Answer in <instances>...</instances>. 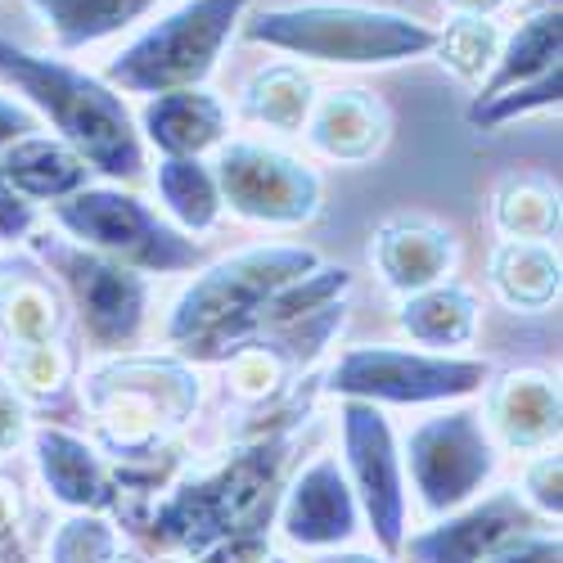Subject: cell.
<instances>
[{"instance_id":"cell-1","label":"cell","mask_w":563,"mask_h":563,"mask_svg":"<svg viewBox=\"0 0 563 563\" xmlns=\"http://www.w3.org/2000/svg\"><path fill=\"white\" fill-rule=\"evenodd\" d=\"M0 77L23 90L32 113L51 122L86 167L113 180H135L145 172V140L135 131L126 100L109 81L64 59L32 55L14 41H0Z\"/></svg>"},{"instance_id":"cell-2","label":"cell","mask_w":563,"mask_h":563,"mask_svg":"<svg viewBox=\"0 0 563 563\" xmlns=\"http://www.w3.org/2000/svg\"><path fill=\"white\" fill-rule=\"evenodd\" d=\"M320 262L311 249L298 244H262L244 249L217 266H208L190 289H185L172 307L167 320V339L185 343L190 352L221 356L225 343H244L253 316L294 279L311 275Z\"/></svg>"},{"instance_id":"cell-3","label":"cell","mask_w":563,"mask_h":563,"mask_svg":"<svg viewBox=\"0 0 563 563\" xmlns=\"http://www.w3.org/2000/svg\"><path fill=\"white\" fill-rule=\"evenodd\" d=\"M249 36L316 64L347 68L401 64L438 51V27L369 5H275L249 23Z\"/></svg>"},{"instance_id":"cell-4","label":"cell","mask_w":563,"mask_h":563,"mask_svg":"<svg viewBox=\"0 0 563 563\" xmlns=\"http://www.w3.org/2000/svg\"><path fill=\"white\" fill-rule=\"evenodd\" d=\"M253 0H185L180 10L140 32L126 51L109 64L104 81L126 96H172V90H199L225 41L240 27Z\"/></svg>"},{"instance_id":"cell-5","label":"cell","mask_w":563,"mask_h":563,"mask_svg":"<svg viewBox=\"0 0 563 563\" xmlns=\"http://www.w3.org/2000/svg\"><path fill=\"white\" fill-rule=\"evenodd\" d=\"M55 221L86 249L122 257L135 271L167 275V271L199 266V244L185 240L145 199H135L126 190H90L86 185L73 199L55 203Z\"/></svg>"},{"instance_id":"cell-6","label":"cell","mask_w":563,"mask_h":563,"mask_svg":"<svg viewBox=\"0 0 563 563\" xmlns=\"http://www.w3.org/2000/svg\"><path fill=\"white\" fill-rule=\"evenodd\" d=\"M401 468H410L419 505L429 514H455L468 505L496 474V438L483 410L455 406L424 419L406 442Z\"/></svg>"},{"instance_id":"cell-7","label":"cell","mask_w":563,"mask_h":563,"mask_svg":"<svg viewBox=\"0 0 563 563\" xmlns=\"http://www.w3.org/2000/svg\"><path fill=\"white\" fill-rule=\"evenodd\" d=\"M487 384V361L474 356H433V352H406V347H352L334 374L330 393L369 406H429L474 397Z\"/></svg>"},{"instance_id":"cell-8","label":"cell","mask_w":563,"mask_h":563,"mask_svg":"<svg viewBox=\"0 0 563 563\" xmlns=\"http://www.w3.org/2000/svg\"><path fill=\"white\" fill-rule=\"evenodd\" d=\"M90 406L100 410L113 446H150L199 406V379L176 361H126L90 374Z\"/></svg>"},{"instance_id":"cell-9","label":"cell","mask_w":563,"mask_h":563,"mask_svg":"<svg viewBox=\"0 0 563 563\" xmlns=\"http://www.w3.org/2000/svg\"><path fill=\"white\" fill-rule=\"evenodd\" d=\"M343 460H347V487L361 505V519L369 523L379 550L393 559L406 541V468L393 438V424L379 406L369 401H343Z\"/></svg>"},{"instance_id":"cell-10","label":"cell","mask_w":563,"mask_h":563,"mask_svg":"<svg viewBox=\"0 0 563 563\" xmlns=\"http://www.w3.org/2000/svg\"><path fill=\"white\" fill-rule=\"evenodd\" d=\"M221 208L262 225H302L320 212V176L271 145L234 140L212 167Z\"/></svg>"},{"instance_id":"cell-11","label":"cell","mask_w":563,"mask_h":563,"mask_svg":"<svg viewBox=\"0 0 563 563\" xmlns=\"http://www.w3.org/2000/svg\"><path fill=\"white\" fill-rule=\"evenodd\" d=\"M45 257L64 275V285L77 298V311L86 320V334L100 352H118L135 343L145 324V298L150 285L135 271H122L96 253H81L68 244H45Z\"/></svg>"},{"instance_id":"cell-12","label":"cell","mask_w":563,"mask_h":563,"mask_svg":"<svg viewBox=\"0 0 563 563\" xmlns=\"http://www.w3.org/2000/svg\"><path fill=\"white\" fill-rule=\"evenodd\" d=\"M279 532L302 550L330 554L361 532V505L334 455L311 460L279 505Z\"/></svg>"},{"instance_id":"cell-13","label":"cell","mask_w":563,"mask_h":563,"mask_svg":"<svg viewBox=\"0 0 563 563\" xmlns=\"http://www.w3.org/2000/svg\"><path fill=\"white\" fill-rule=\"evenodd\" d=\"M537 528V514L523 505L519 492H492L483 505H460L455 514L429 532L406 537L401 541V559L406 563H478L492 545H500L514 532Z\"/></svg>"},{"instance_id":"cell-14","label":"cell","mask_w":563,"mask_h":563,"mask_svg":"<svg viewBox=\"0 0 563 563\" xmlns=\"http://www.w3.org/2000/svg\"><path fill=\"white\" fill-rule=\"evenodd\" d=\"M374 266H379L384 285L401 298L410 294H424L433 285L451 275L455 266V234L438 221H388L379 234H374V249H369Z\"/></svg>"},{"instance_id":"cell-15","label":"cell","mask_w":563,"mask_h":563,"mask_svg":"<svg viewBox=\"0 0 563 563\" xmlns=\"http://www.w3.org/2000/svg\"><path fill=\"white\" fill-rule=\"evenodd\" d=\"M487 429L509 451H541L559 438V388L545 374H505L487 397Z\"/></svg>"},{"instance_id":"cell-16","label":"cell","mask_w":563,"mask_h":563,"mask_svg":"<svg viewBox=\"0 0 563 563\" xmlns=\"http://www.w3.org/2000/svg\"><path fill=\"white\" fill-rule=\"evenodd\" d=\"M307 135L324 158L365 163L388 140V109L374 96H365V90H330L324 100L311 104Z\"/></svg>"},{"instance_id":"cell-17","label":"cell","mask_w":563,"mask_h":563,"mask_svg":"<svg viewBox=\"0 0 563 563\" xmlns=\"http://www.w3.org/2000/svg\"><path fill=\"white\" fill-rule=\"evenodd\" d=\"M150 145L163 150V158H199L203 150L221 145L225 135V109L203 96V90H172L154 96L140 113Z\"/></svg>"},{"instance_id":"cell-18","label":"cell","mask_w":563,"mask_h":563,"mask_svg":"<svg viewBox=\"0 0 563 563\" xmlns=\"http://www.w3.org/2000/svg\"><path fill=\"white\" fill-rule=\"evenodd\" d=\"M36 446V464L41 478L51 487V496L68 509H100L109 500V474L104 460L96 455V446H86L77 433L68 429H36L32 438Z\"/></svg>"},{"instance_id":"cell-19","label":"cell","mask_w":563,"mask_h":563,"mask_svg":"<svg viewBox=\"0 0 563 563\" xmlns=\"http://www.w3.org/2000/svg\"><path fill=\"white\" fill-rule=\"evenodd\" d=\"M86 172L90 167L64 140H45V135H27L0 154V180L19 199H51V203L73 199L77 190H86Z\"/></svg>"},{"instance_id":"cell-20","label":"cell","mask_w":563,"mask_h":563,"mask_svg":"<svg viewBox=\"0 0 563 563\" xmlns=\"http://www.w3.org/2000/svg\"><path fill=\"white\" fill-rule=\"evenodd\" d=\"M559 51H563V23H559V0H545L537 14H528L519 23L496 59H492V77L478 86V100H492L500 90H514V86H528L545 73L559 68Z\"/></svg>"},{"instance_id":"cell-21","label":"cell","mask_w":563,"mask_h":563,"mask_svg":"<svg viewBox=\"0 0 563 563\" xmlns=\"http://www.w3.org/2000/svg\"><path fill=\"white\" fill-rule=\"evenodd\" d=\"M401 330L424 347H468L478 334V298L464 285H433L401 302Z\"/></svg>"},{"instance_id":"cell-22","label":"cell","mask_w":563,"mask_h":563,"mask_svg":"<svg viewBox=\"0 0 563 563\" xmlns=\"http://www.w3.org/2000/svg\"><path fill=\"white\" fill-rule=\"evenodd\" d=\"M492 289L514 311H545L559 298V253L532 240H505L492 257Z\"/></svg>"},{"instance_id":"cell-23","label":"cell","mask_w":563,"mask_h":563,"mask_svg":"<svg viewBox=\"0 0 563 563\" xmlns=\"http://www.w3.org/2000/svg\"><path fill=\"white\" fill-rule=\"evenodd\" d=\"M27 5L45 19L64 51H81V45L126 32L154 10V0H27Z\"/></svg>"},{"instance_id":"cell-24","label":"cell","mask_w":563,"mask_h":563,"mask_svg":"<svg viewBox=\"0 0 563 563\" xmlns=\"http://www.w3.org/2000/svg\"><path fill=\"white\" fill-rule=\"evenodd\" d=\"M154 185H158V199H163V208L172 212L176 225L195 230V234L217 225L221 195H217L212 167H203L199 158H163Z\"/></svg>"},{"instance_id":"cell-25","label":"cell","mask_w":563,"mask_h":563,"mask_svg":"<svg viewBox=\"0 0 563 563\" xmlns=\"http://www.w3.org/2000/svg\"><path fill=\"white\" fill-rule=\"evenodd\" d=\"M0 324H5L10 339H19L23 347L51 343L55 324H59V302L36 279V271L14 275V266H0Z\"/></svg>"},{"instance_id":"cell-26","label":"cell","mask_w":563,"mask_h":563,"mask_svg":"<svg viewBox=\"0 0 563 563\" xmlns=\"http://www.w3.org/2000/svg\"><path fill=\"white\" fill-rule=\"evenodd\" d=\"M311 104H316L311 81L289 64L257 73L244 90V113L271 131H302L311 118Z\"/></svg>"},{"instance_id":"cell-27","label":"cell","mask_w":563,"mask_h":563,"mask_svg":"<svg viewBox=\"0 0 563 563\" xmlns=\"http://www.w3.org/2000/svg\"><path fill=\"white\" fill-rule=\"evenodd\" d=\"M496 225L509 240H532L545 244L550 234H559V199L554 190L537 180H514L496 195Z\"/></svg>"},{"instance_id":"cell-28","label":"cell","mask_w":563,"mask_h":563,"mask_svg":"<svg viewBox=\"0 0 563 563\" xmlns=\"http://www.w3.org/2000/svg\"><path fill=\"white\" fill-rule=\"evenodd\" d=\"M559 90H563V73L554 68V73L528 81V86L500 90V96H492V100H474V104H468V122L483 126V131L505 126V122L523 118V113H532V109H550V104H559Z\"/></svg>"},{"instance_id":"cell-29","label":"cell","mask_w":563,"mask_h":563,"mask_svg":"<svg viewBox=\"0 0 563 563\" xmlns=\"http://www.w3.org/2000/svg\"><path fill=\"white\" fill-rule=\"evenodd\" d=\"M118 550L122 537L113 532V523L96 519V514H73L51 541V563H109Z\"/></svg>"},{"instance_id":"cell-30","label":"cell","mask_w":563,"mask_h":563,"mask_svg":"<svg viewBox=\"0 0 563 563\" xmlns=\"http://www.w3.org/2000/svg\"><path fill=\"white\" fill-rule=\"evenodd\" d=\"M438 51H442V64H451L455 73L478 77L496 59L500 41L487 19H455L446 32H438Z\"/></svg>"},{"instance_id":"cell-31","label":"cell","mask_w":563,"mask_h":563,"mask_svg":"<svg viewBox=\"0 0 563 563\" xmlns=\"http://www.w3.org/2000/svg\"><path fill=\"white\" fill-rule=\"evenodd\" d=\"M478 563H559V532H545V528L514 532L500 545H492Z\"/></svg>"},{"instance_id":"cell-32","label":"cell","mask_w":563,"mask_h":563,"mask_svg":"<svg viewBox=\"0 0 563 563\" xmlns=\"http://www.w3.org/2000/svg\"><path fill=\"white\" fill-rule=\"evenodd\" d=\"M523 505L537 509L541 519H554L559 523L563 496H559V455L554 451H545L541 460L528 464V474H523Z\"/></svg>"},{"instance_id":"cell-33","label":"cell","mask_w":563,"mask_h":563,"mask_svg":"<svg viewBox=\"0 0 563 563\" xmlns=\"http://www.w3.org/2000/svg\"><path fill=\"white\" fill-rule=\"evenodd\" d=\"M36 126H41V118L27 104H14V100L0 96V154H5L10 145H19V140H27Z\"/></svg>"},{"instance_id":"cell-34","label":"cell","mask_w":563,"mask_h":563,"mask_svg":"<svg viewBox=\"0 0 563 563\" xmlns=\"http://www.w3.org/2000/svg\"><path fill=\"white\" fill-rule=\"evenodd\" d=\"M32 230V208L10 190L5 180H0V244L5 240H23Z\"/></svg>"},{"instance_id":"cell-35","label":"cell","mask_w":563,"mask_h":563,"mask_svg":"<svg viewBox=\"0 0 563 563\" xmlns=\"http://www.w3.org/2000/svg\"><path fill=\"white\" fill-rule=\"evenodd\" d=\"M23 438V401L14 397L10 384H0V455Z\"/></svg>"},{"instance_id":"cell-36","label":"cell","mask_w":563,"mask_h":563,"mask_svg":"<svg viewBox=\"0 0 563 563\" xmlns=\"http://www.w3.org/2000/svg\"><path fill=\"white\" fill-rule=\"evenodd\" d=\"M446 5L460 14V19H492L505 0H446Z\"/></svg>"},{"instance_id":"cell-37","label":"cell","mask_w":563,"mask_h":563,"mask_svg":"<svg viewBox=\"0 0 563 563\" xmlns=\"http://www.w3.org/2000/svg\"><path fill=\"white\" fill-rule=\"evenodd\" d=\"M316 563H393L388 554H361V550H330V554H320Z\"/></svg>"},{"instance_id":"cell-38","label":"cell","mask_w":563,"mask_h":563,"mask_svg":"<svg viewBox=\"0 0 563 563\" xmlns=\"http://www.w3.org/2000/svg\"><path fill=\"white\" fill-rule=\"evenodd\" d=\"M109 563H140V559H131V554H122V550H118V554H113Z\"/></svg>"}]
</instances>
